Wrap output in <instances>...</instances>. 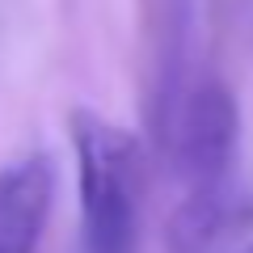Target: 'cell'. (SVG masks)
Masks as SVG:
<instances>
[{
	"instance_id": "cell-1",
	"label": "cell",
	"mask_w": 253,
	"mask_h": 253,
	"mask_svg": "<svg viewBox=\"0 0 253 253\" xmlns=\"http://www.w3.org/2000/svg\"><path fill=\"white\" fill-rule=\"evenodd\" d=\"M169 152L181 181V199L169 215L165 249L211 253L232 215V177L241 148V110L224 81H203L186 93L169 123Z\"/></svg>"
},
{
	"instance_id": "cell-2",
	"label": "cell",
	"mask_w": 253,
	"mask_h": 253,
	"mask_svg": "<svg viewBox=\"0 0 253 253\" xmlns=\"http://www.w3.org/2000/svg\"><path fill=\"white\" fill-rule=\"evenodd\" d=\"M72 148L81 173L84 253H139V211H144L139 139L93 110H76Z\"/></svg>"
},
{
	"instance_id": "cell-3",
	"label": "cell",
	"mask_w": 253,
	"mask_h": 253,
	"mask_svg": "<svg viewBox=\"0 0 253 253\" xmlns=\"http://www.w3.org/2000/svg\"><path fill=\"white\" fill-rule=\"evenodd\" d=\"M55 199V161L26 156L0 169V253H34Z\"/></svg>"
},
{
	"instance_id": "cell-4",
	"label": "cell",
	"mask_w": 253,
	"mask_h": 253,
	"mask_svg": "<svg viewBox=\"0 0 253 253\" xmlns=\"http://www.w3.org/2000/svg\"><path fill=\"white\" fill-rule=\"evenodd\" d=\"M245 215H253V199H249V207H245Z\"/></svg>"
},
{
	"instance_id": "cell-5",
	"label": "cell",
	"mask_w": 253,
	"mask_h": 253,
	"mask_svg": "<svg viewBox=\"0 0 253 253\" xmlns=\"http://www.w3.org/2000/svg\"><path fill=\"white\" fill-rule=\"evenodd\" d=\"M241 253H253V245H249V249H241Z\"/></svg>"
}]
</instances>
